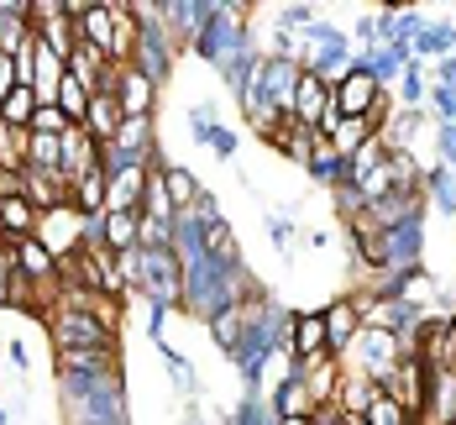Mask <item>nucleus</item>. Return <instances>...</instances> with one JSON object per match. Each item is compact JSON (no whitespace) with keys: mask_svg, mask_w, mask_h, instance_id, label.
<instances>
[{"mask_svg":"<svg viewBox=\"0 0 456 425\" xmlns=\"http://www.w3.org/2000/svg\"><path fill=\"white\" fill-rule=\"evenodd\" d=\"M47 341L58 357L69 352H116V331H105L94 321V310L85 305L79 289H58V299H47Z\"/></svg>","mask_w":456,"mask_h":425,"instance_id":"f257e3e1","label":"nucleus"},{"mask_svg":"<svg viewBox=\"0 0 456 425\" xmlns=\"http://www.w3.org/2000/svg\"><path fill=\"white\" fill-rule=\"evenodd\" d=\"M116 274L126 289L147 294V305H163V310H179L183 299V263L174 247H132V252H116Z\"/></svg>","mask_w":456,"mask_h":425,"instance_id":"f03ea898","label":"nucleus"},{"mask_svg":"<svg viewBox=\"0 0 456 425\" xmlns=\"http://www.w3.org/2000/svg\"><path fill=\"white\" fill-rule=\"evenodd\" d=\"M132 11H137V47H132V69H142L152 85L174 79V53H179V43L168 37L158 0H137Z\"/></svg>","mask_w":456,"mask_h":425,"instance_id":"7ed1b4c3","label":"nucleus"},{"mask_svg":"<svg viewBox=\"0 0 456 425\" xmlns=\"http://www.w3.org/2000/svg\"><path fill=\"white\" fill-rule=\"evenodd\" d=\"M346 373H362L367 383H388L394 378V368L404 363V347H399V336L394 331H383V326H362L357 331V341L346 347V357H336Z\"/></svg>","mask_w":456,"mask_h":425,"instance_id":"20e7f679","label":"nucleus"},{"mask_svg":"<svg viewBox=\"0 0 456 425\" xmlns=\"http://www.w3.org/2000/svg\"><path fill=\"white\" fill-rule=\"evenodd\" d=\"M383 394H388L410 421H419V415H425V394H430V368H425L419 357H404V363L394 368V378L383 383Z\"/></svg>","mask_w":456,"mask_h":425,"instance_id":"39448f33","label":"nucleus"},{"mask_svg":"<svg viewBox=\"0 0 456 425\" xmlns=\"http://www.w3.org/2000/svg\"><path fill=\"white\" fill-rule=\"evenodd\" d=\"M79 221H85V216H79L74 205H58V210H43V216H37V232L32 236L63 263L69 252H79Z\"/></svg>","mask_w":456,"mask_h":425,"instance_id":"423d86ee","label":"nucleus"},{"mask_svg":"<svg viewBox=\"0 0 456 425\" xmlns=\"http://www.w3.org/2000/svg\"><path fill=\"white\" fill-rule=\"evenodd\" d=\"M378 85H372V74L367 69H352L341 85H330V105H336V116H346V121H367L372 116V105H378Z\"/></svg>","mask_w":456,"mask_h":425,"instance_id":"0eeeda50","label":"nucleus"},{"mask_svg":"<svg viewBox=\"0 0 456 425\" xmlns=\"http://www.w3.org/2000/svg\"><path fill=\"white\" fill-rule=\"evenodd\" d=\"M21 200L43 216V210H58V205H69V179L58 174V168H21Z\"/></svg>","mask_w":456,"mask_h":425,"instance_id":"6e6552de","label":"nucleus"},{"mask_svg":"<svg viewBox=\"0 0 456 425\" xmlns=\"http://www.w3.org/2000/svg\"><path fill=\"white\" fill-rule=\"evenodd\" d=\"M268 410H273V421H305V415L315 410V399H310V388H305V368H283Z\"/></svg>","mask_w":456,"mask_h":425,"instance_id":"1a4fd4ad","label":"nucleus"},{"mask_svg":"<svg viewBox=\"0 0 456 425\" xmlns=\"http://www.w3.org/2000/svg\"><path fill=\"white\" fill-rule=\"evenodd\" d=\"M152 100H158V85L132 69V63H121L116 69V105H121V116L132 121V116H152Z\"/></svg>","mask_w":456,"mask_h":425,"instance_id":"9d476101","label":"nucleus"},{"mask_svg":"<svg viewBox=\"0 0 456 425\" xmlns=\"http://www.w3.org/2000/svg\"><path fill=\"white\" fill-rule=\"evenodd\" d=\"M320 321H325V352H330V357H346V347H352L357 331H362L357 305H352V299H330V305L320 310Z\"/></svg>","mask_w":456,"mask_h":425,"instance_id":"9b49d317","label":"nucleus"},{"mask_svg":"<svg viewBox=\"0 0 456 425\" xmlns=\"http://www.w3.org/2000/svg\"><path fill=\"white\" fill-rule=\"evenodd\" d=\"M11 257H16V274H21L27 283H43V289H53V283H58V257L47 252L37 236L11 241Z\"/></svg>","mask_w":456,"mask_h":425,"instance_id":"f8f14e48","label":"nucleus"},{"mask_svg":"<svg viewBox=\"0 0 456 425\" xmlns=\"http://www.w3.org/2000/svg\"><path fill=\"white\" fill-rule=\"evenodd\" d=\"M189 132H194V142H200L205 152H216V158H236V142L241 137L216 121V105H194V110H189Z\"/></svg>","mask_w":456,"mask_h":425,"instance_id":"ddd939ff","label":"nucleus"},{"mask_svg":"<svg viewBox=\"0 0 456 425\" xmlns=\"http://www.w3.org/2000/svg\"><path fill=\"white\" fill-rule=\"evenodd\" d=\"M268 142H273V147L289 158V163H294V168H310V152H315L320 132H315V127H299L294 116H278V127L268 132Z\"/></svg>","mask_w":456,"mask_h":425,"instance_id":"4468645a","label":"nucleus"},{"mask_svg":"<svg viewBox=\"0 0 456 425\" xmlns=\"http://www.w3.org/2000/svg\"><path fill=\"white\" fill-rule=\"evenodd\" d=\"M158 11H163V27L174 43H194V32L210 16V0H158Z\"/></svg>","mask_w":456,"mask_h":425,"instance_id":"2eb2a0df","label":"nucleus"},{"mask_svg":"<svg viewBox=\"0 0 456 425\" xmlns=\"http://www.w3.org/2000/svg\"><path fill=\"white\" fill-rule=\"evenodd\" d=\"M110 147L126 158V163H152L158 158V142H152V116H132V121H121V132L110 137Z\"/></svg>","mask_w":456,"mask_h":425,"instance_id":"dca6fc26","label":"nucleus"},{"mask_svg":"<svg viewBox=\"0 0 456 425\" xmlns=\"http://www.w3.org/2000/svg\"><path fill=\"white\" fill-rule=\"evenodd\" d=\"M325 105H330V85H325L320 74H299L294 100H289V116H294L299 127H315L320 116H325Z\"/></svg>","mask_w":456,"mask_h":425,"instance_id":"f3484780","label":"nucleus"},{"mask_svg":"<svg viewBox=\"0 0 456 425\" xmlns=\"http://www.w3.org/2000/svg\"><path fill=\"white\" fill-rule=\"evenodd\" d=\"M388 241V268H419V252H425V221H404L394 232H383ZM383 268V274H388Z\"/></svg>","mask_w":456,"mask_h":425,"instance_id":"a211bd4d","label":"nucleus"},{"mask_svg":"<svg viewBox=\"0 0 456 425\" xmlns=\"http://www.w3.org/2000/svg\"><path fill=\"white\" fill-rule=\"evenodd\" d=\"M121 105H116V90H90V110H85V132L94 142H110L121 132Z\"/></svg>","mask_w":456,"mask_h":425,"instance_id":"6ab92c4d","label":"nucleus"},{"mask_svg":"<svg viewBox=\"0 0 456 425\" xmlns=\"http://www.w3.org/2000/svg\"><path fill=\"white\" fill-rule=\"evenodd\" d=\"M142 200H147V168H126V174H116V179H105V210H132L137 216Z\"/></svg>","mask_w":456,"mask_h":425,"instance_id":"aec40b11","label":"nucleus"},{"mask_svg":"<svg viewBox=\"0 0 456 425\" xmlns=\"http://www.w3.org/2000/svg\"><path fill=\"white\" fill-rule=\"evenodd\" d=\"M410 53H414V63H425V58H452L456 53V21H425L410 37Z\"/></svg>","mask_w":456,"mask_h":425,"instance_id":"412c9836","label":"nucleus"},{"mask_svg":"<svg viewBox=\"0 0 456 425\" xmlns=\"http://www.w3.org/2000/svg\"><path fill=\"white\" fill-rule=\"evenodd\" d=\"M247 315H252V299H241V305H231L221 315H210L205 326H210V341L236 357V347H241V336H247Z\"/></svg>","mask_w":456,"mask_h":425,"instance_id":"4be33fe9","label":"nucleus"},{"mask_svg":"<svg viewBox=\"0 0 456 425\" xmlns=\"http://www.w3.org/2000/svg\"><path fill=\"white\" fill-rule=\"evenodd\" d=\"M419 194H425V205H436L441 216H456V174L446 163H430V168L419 174Z\"/></svg>","mask_w":456,"mask_h":425,"instance_id":"5701e85b","label":"nucleus"},{"mask_svg":"<svg viewBox=\"0 0 456 425\" xmlns=\"http://www.w3.org/2000/svg\"><path fill=\"white\" fill-rule=\"evenodd\" d=\"M372 399H378V383H367L362 373H346V368H341V394H336V410H341L346 421H362Z\"/></svg>","mask_w":456,"mask_h":425,"instance_id":"b1692460","label":"nucleus"},{"mask_svg":"<svg viewBox=\"0 0 456 425\" xmlns=\"http://www.w3.org/2000/svg\"><path fill=\"white\" fill-rule=\"evenodd\" d=\"M305 388H310L315 405H336V394H341V363H336V357L310 363V368H305Z\"/></svg>","mask_w":456,"mask_h":425,"instance_id":"393cba45","label":"nucleus"},{"mask_svg":"<svg viewBox=\"0 0 456 425\" xmlns=\"http://www.w3.org/2000/svg\"><path fill=\"white\" fill-rule=\"evenodd\" d=\"M310 179H315V184H325V189H341V184H346V158H341V152H336L325 137H320L315 152H310Z\"/></svg>","mask_w":456,"mask_h":425,"instance_id":"a878e982","label":"nucleus"},{"mask_svg":"<svg viewBox=\"0 0 456 425\" xmlns=\"http://www.w3.org/2000/svg\"><path fill=\"white\" fill-rule=\"evenodd\" d=\"M163 189H168V205H174V216H179V210H189V205L200 200V189L205 184H200L183 163H168V168H163Z\"/></svg>","mask_w":456,"mask_h":425,"instance_id":"bb28decb","label":"nucleus"},{"mask_svg":"<svg viewBox=\"0 0 456 425\" xmlns=\"http://www.w3.org/2000/svg\"><path fill=\"white\" fill-rule=\"evenodd\" d=\"M100 226H105V252H132L137 247V216L132 210H105Z\"/></svg>","mask_w":456,"mask_h":425,"instance_id":"cd10ccee","label":"nucleus"},{"mask_svg":"<svg viewBox=\"0 0 456 425\" xmlns=\"http://www.w3.org/2000/svg\"><path fill=\"white\" fill-rule=\"evenodd\" d=\"M32 116H37V94L27 90V85H16V90L0 100V121H5V127H16V132H32Z\"/></svg>","mask_w":456,"mask_h":425,"instance_id":"c85d7f7f","label":"nucleus"},{"mask_svg":"<svg viewBox=\"0 0 456 425\" xmlns=\"http://www.w3.org/2000/svg\"><path fill=\"white\" fill-rule=\"evenodd\" d=\"M257 69H263V53H236V58H226V63H221V79H226V90L241 100V94H247V85L257 79Z\"/></svg>","mask_w":456,"mask_h":425,"instance_id":"c756f323","label":"nucleus"},{"mask_svg":"<svg viewBox=\"0 0 456 425\" xmlns=\"http://www.w3.org/2000/svg\"><path fill=\"white\" fill-rule=\"evenodd\" d=\"M53 105L74 121V127H85V110H90V90L74 79V74H63V85H58V94H53Z\"/></svg>","mask_w":456,"mask_h":425,"instance_id":"7c9ffc66","label":"nucleus"},{"mask_svg":"<svg viewBox=\"0 0 456 425\" xmlns=\"http://www.w3.org/2000/svg\"><path fill=\"white\" fill-rule=\"evenodd\" d=\"M425 94H430V79L419 74V63H410V69L399 74V85H394V100H399V110H425Z\"/></svg>","mask_w":456,"mask_h":425,"instance_id":"2f4dec72","label":"nucleus"},{"mask_svg":"<svg viewBox=\"0 0 456 425\" xmlns=\"http://www.w3.org/2000/svg\"><path fill=\"white\" fill-rule=\"evenodd\" d=\"M383 158H388V147H383V137H367L362 147H357V152L346 158V184H357L362 174H372V168H378Z\"/></svg>","mask_w":456,"mask_h":425,"instance_id":"473e14b6","label":"nucleus"},{"mask_svg":"<svg viewBox=\"0 0 456 425\" xmlns=\"http://www.w3.org/2000/svg\"><path fill=\"white\" fill-rule=\"evenodd\" d=\"M367 137H378V132H372V121H346V116H341V127H336V132H330L325 142H330L341 158H352V152H357Z\"/></svg>","mask_w":456,"mask_h":425,"instance_id":"72a5a7b5","label":"nucleus"},{"mask_svg":"<svg viewBox=\"0 0 456 425\" xmlns=\"http://www.w3.org/2000/svg\"><path fill=\"white\" fill-rule=\"evenodd\" d=\"M27 163H32V168H58V163H63V137H37V132H27Z\"/></svg>","mask_w":456,"mask_h":425,"instance_id":"f704fd0d","label":"nucleus"},{"mask_svg":"<svg viewBox=\"0 0 456 425\" xmlns=\"http://www.w3.org/2000/svg\"><path fill=\"white\" fill-rule=\"evenodd\" d=\"M0 168H27V132H16V127H5L0 121Z\"/></svg>","mask_w":456,"mask_h":425,"instance_id":"c9c22d12","label":"nucleus"},{"mask_svg":"<svg viewBox=\"0 0 456 425\" xmlns=\"http://www.w3.org/2000/svg\"><path fill=\"white\" fill-rule=\"evenodd\" d=\"M158 357H163V368H168V378H174V388H179V394H194V368L183 363V352L168 347V336L158 341Z\"/></svg>","mask_w":456,"mask_h":425,"instance_id":"e433bc0d","label":"nucleus"},{"mask_svg":"<svg viewBox=\"0 0 456 425\" xmlns=\"http://www.w3.org/2000/svg\"><path fill=\"white\" fill-rule=\"evenodd\" d=\"M137 247H174V221H158V216H137Z\"/></svg>","mask_w":456,"mask_h":425,"instance_id":"4c0bfd02","label":"nucleus"},{"mask_svg":"<svg viewBox=\"0 0 456 425\" xmlns=\"http://www.w3.org/2000/svg\"><path fill=\"white\" fill-rule=\"evenodd\" d=\"M362 421H367V425H414L410 415H404V410H399V405H394V399L383 394V388H378V399L367 405V415H362Z\"/></svg>","mask_w":456,"mask_h":425,"instance_id":"58836bf2","label":"nucleus"},{"mask_svg":"<svg viewBox=\"0 0 456 425\" xmlns=\"http://www.w3.org/2000/svg\"><path fill=\"white\" fill-rule=\"evenodd\" d=\"M32 132H37V137H63V132H74V121H69L58 105H37V116H32Z\"/></svg>","mask_w":456,"mask_h":425,"instance_id":"ea45409f","label":"nucleus"},{"mask_svg":"<svg viewBox=\"0 0 456 425\" xmlns=\"http://www.w3.org/2000/svg\"><path fill=\"white\" fill-rule=\"evenodd\" d=\"M268 236H273V247L283 257H294V247H299V232H294V221L283 216V210H268Z\"/></svg>","mask_w":456,"mask_h":425,"instance_id":"a19ab883","label":"nucleus"},{"mask_svg":"<svg viewBox=\"0 0 456 425\" xmlns=\"http://www.w3.org/2000/svg\"><path fill=\"white\" fill-rule=\"evenodd\" d=\"M310 21H320L315 5H305V0H299V5H294V0H289V5H278V27H283V32H305Z\"/></svg>","mask_w":456,"mask_h":425,"instance_id":"79ce46f5","label":"nucleus"},{"mask_svg":"<svg viewBox=\"0 0 456 425\" xmlns=\"http://www.w3.org/2000/svg\"><path fill=\"white\" fill-rule=\"evenodd\" d=\"M11 283H16V257L11 241H0V310H11Z\"/></svg>","mask_w":456,"mask_h":425,"instance_id":"37998d69","label":"nucleus"},{"mask_svg":"<svg viewBox=\"0 0 456 425\" xmlns=\"http://www.w3.org/2000/svg\"><path fill=\"white\" fill-rule=\"evenodd\" d=\"M5 363H11L16 373H27V368H32V352H27V341H21V336H11V341H5Z\"/></svg>","mask_w":456,"mask_h":425,"instance_id":"c03bdc74","label":"nucleus"},{"mask_svg":"<svg viewBox=\"0 0 456 425\" xmlns=\"http://www.w3.org/2000/svg\"><path fill=\"white\" fill-rule=\"evenodd\" d=\"M436 142H441V163L456 174V127H436Z\"/></svg>","mask_w":456,"mask_h":425,"instance_id":"a18cd8bd","label":"nucleus"},{"mask_svg":"<svg viewBox=\"0 0 456 425\" xmlns=\"http://www.w3.org/2000/svg\"><path fill=\"white\" fill-rule=\"evenodd\" d=\"M305 421H310V425H352L346 415H341V410H336V405H315V410H310Z\"/></svg>","mask_w":456,"mask_h":425,"instance_id":"49530a36","label":"nucleus"},{"mask_svg":"<svg viewBox=\"0 0 456 425\" xmlns=\"http://www.w3.org/2000/svg\"><path fill=\"white\" fill-rule=\"evenodd\" d=\"M163 326H168V310H163V305H147V336L163 341Z\"/></svg>","mask_w":456,"mask_h":425,"instance_id":"de8ad7c7","label":"nucleus"},{"mask_svg":"<svg viewBox=\"0 0 456 425\" xmlns=\"http://www.w3.org/2000/svg\"><path fill=\"white\" fill-rule=\"evenodd\" d=\"M436 85L456 90V53H452V58H436Z\"/></svg>","mask_w":456,"mask_h":425,"instance_id":"09e8293b","label":"nucleus"},{"mask_svg":"<svg viewBox=\"0 0 456 425\" xmlns=\"http://www.w3.org/2000/svg\"><path fill=\"white\" fill-rule=\"evenodd\" d=\"M11 90H16V58H5V53H0V100H5Z\"/></svg>","mask_w":456,"mask_h":425,"instance_id":"8fccbe9b","label":"nucleus"},{"mask_svg":"<svg viewBox=\"0 0 456 425\" xmlns=\"http://www.w3.org/2000/svg\"><path fill=\"white\" fill-rule=\"evenodd\" d=\"M0 425H11V410H5V405H0Z\"/></svg>","mask_w":456,"mask_h":425,"instance_id":"3c124183","label":"nucleus"},{"mask_svg":"<svg viewBox=\"0 0 456 425\" xmlns=\"http://www.w3.org/2000/svg\"><path fill=\"white\" fill-rule=\"evenodd\" d=\"M452 305H456V289H452Z\"/></svg>","mask_w":456,"mask_h":425,"instance_id":"603ef678","label":"nucleus"},{"mask_svg":"<svg viewBox=\"0 0 456 425\" xmlns=\"http://www.w3.org/2000/svg\"><path fill=\"white\" fill-rule=\"evenodd\" d=\"M352 425H367V421H352Z\"/></svg>","mask_w":456,"mask_h":425,"instance_id":"864d4df0","label":"nucleus"}]
</instances>
